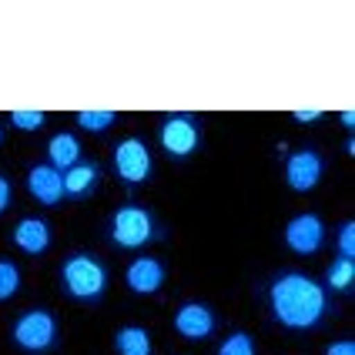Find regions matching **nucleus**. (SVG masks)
<instances>
[{"instance_id":"nucleus-1","label":"nucleus","mask_w":355,"mask_h":355,"mask_svg":"<svg viewBox=\"0 0 355 355\" xmlns=\"http://www.w3.org/2000/svg\"><path fill=\"white\" fill-rule=\"evenodd\" d=\"M272 312L285 329H312L325 315V295L312 278L292 272L272 285Z\"/></svg>"},{"instance_id":"nucleus-2","label":"nucleus","mask_w":355,"mask_h":355,"mask_svg":"<svg viewBox=\"0 0 355 355\" xmlns=\"http://www.w3.org/2000/svg\"><path fill=\"white\" fill-rule=\"evenodd\" d=\"M60 275H64V285H67V292L74 298H98L104 292V285H107V275H104L101 261L91 255L67 258Z\"/></svg>"},{"instance_id":"nucleus-3","label":"nucleus","mask_w":355,"mask_h":355,"mask_svg":"<svg viewBox=\"0 0 355 355\" xmlns=\"http://www.w3.org/2000/svg\"><path fill=\"white\" fill-rule=\"evenodd\" d=\"M58 338V325H54V315L51 312H27V315L17 318L14 325V342L27 352H47Z\"/></svg>"},{"instance_id":"nucleus-4","label":"nucleus","mask_w":355,"mask_h":355,"mask_svg":"<svg viewBox=\"0 0 355 355\" xmlns=\"http://www.w3.org/2000/svg\"><path fill=\"white\" fill-rule=\"evenodd\" d=\"M155 232L151 225V215L144 208H135V205H124L114 211V221H111V238L118 241L121 248H141Z\"/></svg>"},{"instance_id":"nucleus-5","label":"nucleus","mask_w":355,"mask_h":355,"mask_svg":"<svg viewBox=\"0 0 355 355\" xmlns=\"http://www.w3.org/2000/svg\"><path fill=\"white\" fill-rule=\"evenodd\" d=\"M114 168H118V175L128 184H141L144 178L151 175V155H148L144 141H138V138L121 141L118 151H114Z\"/></svg>"},{"instance_id":"nucleus-6","label":"nucleus","mask_w":355,"mask_h":355,"mask_svg":"<svg viewBox=\"0 0 355 355\" xmlns=\"http://www.w3.org/2000/svg\"><path fill=\"white\" fill-rule=\"evenodd\" d=\"M322 238H325V225H322L318 215H298L285 228V241L298 255H312L318 245H322Z\"/></svg>"},{"instance_id":"nucleus-7","label":"nucleus","mask_w":355,"mask_h":355,"mask_svg":"<svg viewBox=\"0 0 355 355\" xmlns=\"http://www.w3.org/2000/svg\"><path fill=\"white\" fill-rule=\"evenodd\" d=\"M161 144H164L168 155L188 158L198 148V128L188 118H168L161 124Z\"/></svg>"},{"instance_id":"nucleus-8","label":"nucleus","mask_w":355,"mask_h":355,"mask_svg":"<svg viewBox=\"0 0 355 355\" xmlns=\"http://www.w3.org/2000/svg\"><path fill=\"white\" fill-rule=\"evenodd\" d=\"M27 188L40 205H58L64 198V178L54 164H34L31 175H27Z\"/></svg>"},{"instance_id":"nucleus-9","label":"nucleus","mask_w":355,"mask_h":355,"mask_svg":"<svg viewBox=\"0 0 355 355\" xmlns=\"http://www.w3.org/2000/svg\"><path fill=\"white\" fill-rule=\"evenodd\" d=\"M285 178H288V188L295 191H312L322 178V158L315 151H298L288 158V168H285Z\"/></svg>"},{"instance_id":"nucleus-10","label":"nucleus","mask_w":355,"mask_h":355,"mask_svg":"<svg viewBox=\"0 0 355 355\" xmlns=\"http://www.w3.org/2000/svg\"><path fill=\"white\" fill-rule=\"evenodd\" d=\"M161 282H164V268H161V261H155V258H135L128 265V288L131 292L151 295V292L161 288Z\"/></svg>"},{"instance_id":"nucleus-11","label":"nucleus","mask_w":355,"mask_h":355,"mask_svg":"<svg viewBox=\"0 0 355 355\" xmlns=\"http://www.w3.org/2000/svg\"><path fill=\"white\" fill-rule=\"evenodd\" d=\"M14 241H17L20 252L40 255V252L51 245V228H47L44 218H24L17 228H14Z\"/></svg>"},{"instance_id":"nucleus-12","label":"nucleus","mask_w":355,"mask_h":355,"mask_svg":"<svg viewBox=\"0 0 355 355\" xmlns=\"http://www.w3.org/2000/svg\"><path fill=\"white\" fill-rule=\"evenodd\" d=\"M175 329H178V336H184V338H205L215 329V315L205 305H184L175 315Z\"/></svg>"},{"instance_id":"nucleus-13","label":"nucleus","mask_w":355,"mask_h":355,"mask_svg":"<svg viewBox=\"0 0 355 355\" xmlns=\"http://www.w3.org/2000/svg\"><path fill=\"white\" fill-rule=\"evenodd\" d=\"M47 151H51L54 168H67V171H71V168L78 164V158H80V144L74 141V135H67V131H64V135H54Z\"/></svg>"},{"instance_id":"nucleus-14","label":"nucleus","mask_w":355,"mask_h":355,"mask_svg":"<svg viewBox=\"0 0 355 355\" xmlns=\"http://www.w3.org/2000/svg\"><path fill=\"white\" fill-rule=\"evenodd\" d=\"M98 181V168L94 164H74L67 175H64V195L84 198Z\"/></svg>"},{"instance_id":"nucleus-15","label":"nucleus","mask_w":355,"mask_h":355,"mask_svg":"<svg viewBox=\"0 0 355 355\" xmlns=\"http://www.w3.org/2000/svg\"><path fill=\"white\" fill-rule=\"evenodd\" d=\"M114 345H118V355H151V338H148V332L138 329V325L121 329L118 338H114Z\"/></svg>"},{"instance_id":"nucleus-16","label":"nucleus","mask_w":355,"mask_h":355,"mask_svg":"<svg viewBox=\"0 0 355 355\" xmlns=\"http://www.w3.org/2000/svg\"><path fill=\"white\" fill-rule=\"evenodd\" d=\"M352 282H355V261L352 258H338V261L329 265V285H332V288L345 292Z\"/></svg>"},{"instance_id":"nucleus-17","label":"nucleus","mask_w":355,"mask_h":355,"mask_svg":"<svg viewBox=\"0 0 355 355\" xmlns=\"http://www.w3.org/2000/svg\"><path fill=\"white\" fill-rule=\"evenodd\" d=\"M78 124L84 131H107L114 124V111H80Z\"/></svg>"},{"instance_id":"nucleus-18","label":"nucleus","mask_w":355,"mask_h":355,"mask_svg":"<svg viewBox=\"0 0 355 355\" xmlns=\"http://www.w3.org/2000/svg\"><path fill=\"white\" fill-rule=\"evenodd\" d=\"M218 355H255V342L245 336V332H235V336H228L221 342Z\"/></svg>"},{"instance_id":"nucleus-19","label":"nucleus","mask_w":355,"mask_h":355,"mask_svg":"<svg viewBox=\"0 0 355 355\" xmlns=\"http://www.w3.org/2000/svg\"><path fill=\"white\" fill-rule=\"evenodd\" d=\"M20 288V272L14 261H0V302L10 298Z\"/></svg>"},{"instance_id":"nucleus-20","label":"nucleus","mask_w":355,"mask_h":355,"mask_svg":"<svg viewBox=\"0 0 355 355\" xmlns=\"http://www.w3.org/2000/svg\"><path fill=\"white\" fill-rule=\"evenodd\" d=\"M10 121H14V128L20 131H37L40 124H44V111H10Z\"/></svg>"},{"instance_id":"nucleus-21","label":"nucleus","mask_w":355,"mask_h":355,"mask_svg":"<svg viewBox=\"0 0 355 355\" xmlns=\"http://www.w3.org/2000/svg\"><path fill=\"white\" fill-rule=\"evenodd\" d=\"M338 252H342V258L355 255V221L342 225V232H338Z\"/></svg>"},{"instance_id":"nucleus-22","label":"nucleus","mask_w":355,"mask_h":355,"mask_svg":"<svg viewBox=\"0 0 355 355\" xmlns=\"http://www.w3.org/2000/svg\"><path fill=\"white\" fill-rule=\"evenodd\" d=\"M325 355H355V342H332Z\"/></svg>"},{"instance_id":"nucleus-23","label":"nucleus","mask_w":355,"mask_h":355,"mask_svg":"<svg viewBox=\"0 0 355 355\" xmlns=\"http://www.w3.org/2000/svg\"><path fill=\"white\" fill-rule=\"evenodd\" d=\"M322 118V111H295V121L298 124H312V121Z\"/></svg>"},{"instance_id":"nucleus-24","label":"nucleus","mask_w":355,"mask_h":355,"mask_svg":"<svg viewBox=\"0 0 355 355\" xmlns=\"http://www.w3.org/2000/svg\"><path fill=\"white\" fill-rule=\"evenodd\" d=\"M10 205V184H7V178H0V211Z\"/></svg>"},{"instance_id":"nucleus-25","label":"nucleus","mask_w":355,"mask_h":355,"mask_svg":"<svg viewBox=\"0 0 355 355\" xmlns=\"http://www.w3.org/2000/svg\"><path fill=\"white\" fill-rule=\"evenodd\" d=\"M342 124H345V128H352V124H355V111H352V107H349V111H342Z\"/></svg>"},{"instance_id":"nucleus-26","label":"nucleus","mask_w":355,"mask_h":355,"mask_svg":"<svg viewBox=\"0 0 355 355\" xmlns=\"http://www.w3.org/2000/svg\"><path fill=\"white\" fill-rule=\"evenodd\" d=\"M0 141H3V131H0Z\"/></svg>"}]
</instances>
